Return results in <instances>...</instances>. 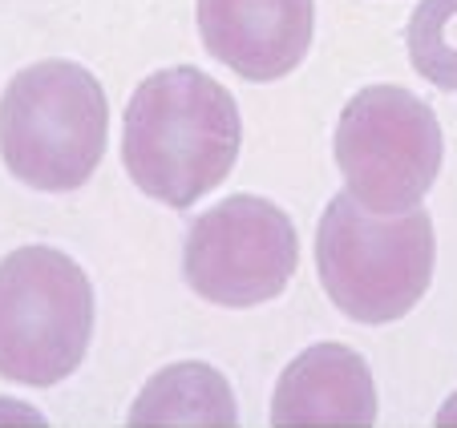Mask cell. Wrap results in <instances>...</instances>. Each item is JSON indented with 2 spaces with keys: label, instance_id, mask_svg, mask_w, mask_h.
<instances>
[{
  "label": "cell",
  "instance_id": "10",
  "mask_svg": "<svg viewBox=\"0 0 457 428\" xmlns=\"http://www.w3.org/2000/svg\"><path fill=\"white\" fill-rule=\"evenodd\" d=\"M405 45L429 86L457 94V0H421L409 17Z\"/></svg>",
  "mask_w": 457,
  "mask_h": 428
},
{
  "label": "cell",
  "instance_id": "3",
  "mask_svg": "<svg viewBox=\"0 0 457 428\" xmlns=\"http://www.w3.org/2000/svg\"><path fill=\"white\" fill-rule=\"evenodd\" d=\"M437 239L433 218L372 214L353 194H337L316 226V271L328 300L356 324H393L429 292Z\"/></svg>",
  "mask_w": 457,
  "mask_h": 428
},
{
  "label": "cell",
  "instance_id": "9",
  "mask_svg": "<svg viewBox=\"0 0 457 428\" xmlns=\"http://www.w3.org/2000/svg\"><path fill=\"white\" fill-rule=\"evenodd\" d=\"M126 424L129 428H235L239 424V408H235L231 384L211 364L182 360L146 380V388H142L134 408H129Z\"/></svg>",
  "mask_w": 457,
  "mask_h": 428
},
{
  "label": "cell",
  "instance_id": "7",
  "mask_svg": "<svg viewBox=\"0 0 457 428\" xmlns=\"http://www.w3.org/2000/svg\"><path fill=\"white\" fill-rule=\"evenodd\" d=\"M199 33L239 78L279 81L308 57L316 0H199Z\"/></svg>",
  "mask_w": 457,
  "mask_h": 428
},
{
  "label": "cell",
  "instance_id": "2",
  "mask_svg": "<svg viewBox=\"0 0 457 428\" xmlns=\"http://www.w3.org/2000/svg\"><path fill=\"white\" fill-rule=\"evenodd\" d=\"M110 134V102L78 61L21 69L0 97V158L17 182L70 194L94 178Z\"/></svg>",
  "mask_w": 457,
  "mask_h": 428
},
{
  "label": "cell",
  "instance_id": "4",
  "mask_svg": "<svg viewBox=\"0 0 457 428\" xmlns=\"http://www.w3.org/2000/svg\"><path fill=\"white\" fill-rule=\"evenodd\" d=\"M94 335V287L57 247L0 259V376L53 388L78 372Z\"/></svg>",
  "mask_w": 457,
  "mask_h": 428
},
{
  "label": "cell",
  "instance_id": "8",
  "mask_svg": "<svg viewBox=\"0 0 457 428\" xmlns=\"http://www.w3.org/2000/svg\"><path fill=\"white\" fill-rule=\"evenodd\" d=\"M276 428H372L377 388L364 356L345 343H316L287 364L271 396Z\"/></svg>",
  "mask_w": 457,
  "mask_h": 428
},
{
  "label": "cell",
  "instance_id": "5",
  "mask_svg": "<svg viewBox=\"0 0 457 428\" xmlns=\"http://www.w3.org/2000/svg\"><path fill=\"white\" fill-rule=\"evenodd\" d=\"M337 166L345 190L372 214H409L441 170L437 113L401 86H369L337 121Z\"/></svg>",
  "mask_w": 457,
  "mask_h": 428
},
{
  "label": "cell",
  "instance_id": "1",
  "mask_svg": "<svg viewBox=\"0 0 457 428\" xmlns=\"http://www.w3.org/2000/svg\"><path fill=\"white\" fill-rule=\"evenodd\" d=\"M243 121L211 73L174 65L150 73L126 105L121 162L142 194L187 210L235 170Z\"/></svg>",
  "mask_w": 457,
  "mask_h": 428
},
{
  "label": "cell",
  "instance_id": "11",
  "mask_svg": "<svg viewBox=\"0 0 457 428\" xmlns=\"http://www.w3.org/2000/svg\"><path fill=\"white\" fill-rule=\"evenodd\" d=\"M437 428H457V392L449 396L445 404H441V412H437Z\"/></svg>",
  "mask_w": 457,
  "mask_h": 428
},
{
  "label": "cell",
  "instance_id": "6",
  "mask_svg": "<svg viewBox=\"0 0 457 428\" xmlns=\"http://www.w3.org/2000/svg\"><path fill=\"white\" fill-rule=\"evenodd\" d=\"M300 263L295 226L276 202L231 194L203 210L182 243L190 292L219 308H259L284 295Z\"/></svg>",
  "mask_w": 457,
  "mask_h": 428
}]
</instances>
